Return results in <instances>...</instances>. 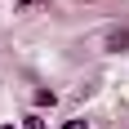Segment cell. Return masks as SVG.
<instances>
[{"instance_id": "1", "label": "cell", "mask_w": 129, "mask_h": 129, "mask_svg": "<svg viewBox=\"0 0 129 129\" xmlns=\"http://www.w3.org/2000/svg\"><path fill=\"white\" fill-rule=\"evenodd\" d=\"M107 49H111V53H125V49H129V31H125V27L107 36Z\"/></svg>"}, {"instance_id": "2", "label": "cell", "mask_w": 129, "mask_h": 129, "mask_svg": "<svg viewBox=\"0 0 129 129\" xmlns=\"http://www.w3.org/2000/svg\"><path fill=\"white\" fill-rule=\"evenodd\" d=\"M53 103H58L53 89H36V107H53Z\"/></svg>"}, {"instance_id": "3", "label": "cell", "mask_w": 129, "mask_h": 129, "mask_svg": "<svg viewBox=\"0 0 129 129\" xmlns=\"http://www.w3.org/2000/svg\"><path fill=\"white\" fill-rule=\"evenodd\" d=\"M22 129H45V116H40V111H31V116H22Z\"/></svg>"}, {"instance_id": "4", "label": "cell", "mask_w": 129, "mask_h": 129, "mask_svg": "<svg viewBox=\"0 0 129 129\" xmlns=\"http://www.w3.org/2000/svg\"><path fill=\"white\" fill-rule=\"evenodd\" d=\"M62 129H89V120H67Z\"/></svg>"}, {"instance_id": "5", "label": "cell", "mask_w": 129, "mask_h": 129, "mask_svg": "<svg viewBox=\"0 0 129 129\" xmlns=\"http://www.w3.org/2000/svg\"><path fill=\"white\" fill-rule=\"evenodd\" d=\"M31 5H36V0H18V9H31Z\"/></svg>"}, {"instance_id": "6", "label": "cell", "mask_w": 129, "mask_h": 129, "mask_svg": "<svg viewBox=\"0 0 129 129\" xmlns=\"http://www.w3.org/2000/svg\"><path fill=\"white\" fill-rule=\"evenodd\" d=\"M0 129H13V125H0Z\"/></svg>"}]
</instances>
